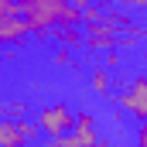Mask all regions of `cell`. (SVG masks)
I'll return each mask as SVG.
<instances>
[{"instance_id": "6da1fadb", "label": "cell", "mask_w": 147, "mask_h": 147, "mask_svg": "<svg viewBox=\"0 0 147 147\" xmlns=\"http://www.w3.org/2000/svg\"><path fill=\"white\" fill-rule=\"evenodd\" d=\"M21 3V14L31 28V34H55L58 28L65 24H82V10L72 7L69 0H17Z\"/></svg>"}, {"instance_id": "7a4b0ae2", "label": "cell", "mask_w": 147, "mask_h": 147, "mask_svg": "<svg viewBox=\"0 0 147 147\" xmlns=\"http://www.w3.org/2000/svg\"><path fill=\"white\" fill-rule=\"evenodd\" d=\"M75 127V113L65 103H51L38 113V130L48 134V137H62V134H72Z\"/></svg>"}, {"instance_id": "3957f363", "label": "cell", "mask_w": 147, "mask_h": 147, "mask_svg": "<svg viewBox=\"0 0 147 147\" xmlns=\"http://www.w3.org/2000/svg\"><path fill=\"white\" fill-rule=\"evenodd\" d=\"M38 134V123L28 120H0V147H28V140Z\"/></svg>"}, {"instance_id": "277c9868", "label": "cell", "mask_w": 147, "mask_h": 147, "mask_svg": "<svg viewBox=\"0 0 147 147\" xmlns=\"http://www.w3.org/2000/svg\"><path fill=\"white\" fill-rule=\"evenodd\" d=\"M120 106L134 116H147V79H134L123 92H120Z\"/></svg>"}, {"instance_id": "5b68a950", "label": "cell", "mask_w": 147, "mask_h": 147, "mask_svg": "<svg viewBox=\"0 0 147 147\" xmlns=\"http://www.w3.org/2000/svg\"><path fill=\"white\" fill-rule=\"evenodd\" d=\"M72 134L79 137V144H82V147H96V144H99V137H96V123H92L89 113H75Z\"/></svg>"}, {"instance_id": "8992f818", "label": "cell", "mask_w": 147, "mask_h": 147, "mask_svg": "<svg viewBox=\"0 0 147 147\" xmlns=\"http://www.w3.org/2000/svg\"><path fill=\"white\" fill-rule=\"evenodd\" d=\"M55 38H58L65 48H79V45H86V31H79V24H65V28H58Z\"/></svg>"}, {"instance_id": "52a82bcc", "label": "cell", "mask_w": 147, "mask_h": 147, "mask_svg": "<svg viewBox=\"0 0 147 147\" xmlns=\"http://www.w3.org/2000/svg\"><path fill=\"white\" fill-rule=\"evenodd\" d=\"M48 147H82V144H79V137H75V134H62V137H51Z\"/></svg>"}, {"instance_id": "ba28073f", "label": "cell", "mask_w": 147, "mask_h": 147, "mask_svg": "<svg viewBox=\"0 0 147 147\" xmlns=\"http://www.w3.org/2000/svg\"><path fill=\"white\" fill-rule=\"evenodd\" d=\"M92 86H96V92H103V96H106V89H110V75H106V69H96Z\"/></svg>"}, {"instance_id": "9c48e42d", "label": "cell", "mask_w": 147, "mask_h": 147, "mask_svg": "<svg viewBox=\"0 0 147 147\" xmlns=\"http://www.w3.org/2000/svg\"><path fill=\"white\" fill-rule=\"evenodd\" d=\"M137 147H147V116L140 120V127H137Z\"/></svg>"}, {"instance_id": "30bf717a", "label": "cell", "mask_w": 147, "mask_h": 147, "mask_svg": "<svg viewBox=\"0 0 147 147\" xmlns=\"http://www.w3.org/2000/svg\"><path fill=\"white\" fill-rule=\"evenodd\" d=\"M69 3H72V7H79V10H89V7H92V0H69Z\"/></svg>"}, {"instance_id": "8fae6325", "label": "cell", "mask_w": 147, "mask_h": 147, "mask_svg": "<svg viewBox=\"0 0 147 147\" xmlns=\"http://www.w3.org/2000/svg\"><path fill=\"white\" fill-rule=\"evenodd\" d=\"M103 147H116V144H103Z\"/></svg>"}]
</instances>
